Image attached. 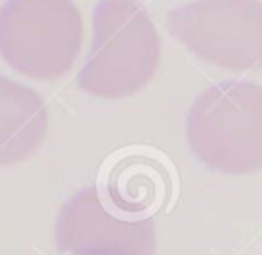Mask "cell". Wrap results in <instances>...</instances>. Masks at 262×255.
Masks as SVG:
<instances>
[{
  "instance_id": "cell-6",
  "label": "cell",
  "mask_w": 262,
  "mask_h": 255,
  "mask_svg": "<svg viewBox=\"0 0 262 255\" xmlns=\"http://www.w3.org/2000/svg\"><path fill=\"white\" fill-rule=\"evenodd\" d=\"M49 107L38 91L0 75V168L29 159L49 136Z\"/></svg>"
},
{
  "instance_id": "cell-1",
  "label": "cell",
  "mask_w": 262,
  "mask_h": 255,
  "mask_svg": "<svg viewBox=\"0 0 262 255\" xmlns=\"http://www.w3.org/2000/svg\"><path fill=\"white\" fill-rule=\"evenodd\" d=\"M161 55L157 27L143 4L100 0L93 13L91 49L77 84L91 97H130L156 77Z\"/></svg>"
},
{
  "instance_id": "cell-2",
  "label": "cell",
  "mask_w": 262,
  "mask_h": 255,
  "mask_svg": "<svg viewBox=\"0 0 262 255\" xmlns=\"http://www.w3.org/2000/svg\"><path fill=\"white\" fill-rule=\"evenodd\" d=\"M187 141L198 161L214 172H260L262 86L225 80L207 88L187 114Z\"/></svg>"
},
{
  "instance_id": "cell-7",
  "label": "cell",
  "mask_w": 262,
  "mask_h": 255,
  "mask_svg": "<svg viewBox=\"0 0 262 255\" xmlns=\"http://www.w3.org/2000/svg\"><path fill=\"white\" fill-rule=\"evenodd\" d=\"M164 168L148 155H127L107 175V195L118 210L130 216L148 218L161 205L168 189Z\"/></svg>"
},
{
  "instance_id": "cell-3",
  "label": "cell",
  "mask_w": 262,
  "mask_h": 255,
  "mask_svg": "<svg viewBox=\"0 0 262 255\" xmlns=\"http://www.w3.org/2000/svg\"><path fill=\"white\" fill-rule=\"evenodd\" d=\"M82 41V14L73 0H6L0 7V55L29 79L68 73Z\"/></svg>"
},
{
  "instance_id": "cell-4",
  "label": "cell",
  "mask_w": 262,
  "mask_h": 255,
  "mask_svg": "<svg viewBox=\"0 0 262 255\" xmlns=\"http://www.w3.org/2000/svg\"><path fill=\"white\" fill-rule=\"evenodd\" d=\"M171 34L198 57L227 70L262 66L259 0H193L168 14Z\"/></svg>"
},
{
  "instance_id": "cell-5",
  "label": "cell",
  "mask_w": 262,
  "mask_h": 255,
  "mask_svg": "<svg viewBox=\"0 0 262 255\" xmlns=\"http://www.w3.org/2000/svg\"><path fill=\"white\" fill-rule=\"evenodd\" d=\"M59 255H156L152 218H121L104 205L95 187L72 195L55 223Z\"/></svg>"
}]
</instances>
